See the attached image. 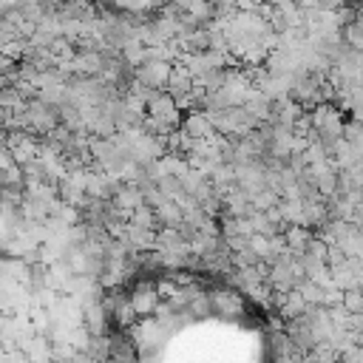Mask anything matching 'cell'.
Returning <instances> with one entry per match:
<instances>
[{
    "label": "cell",
    "instance_id": "cell-1",
    "mask_svg": "<svg viewBox=\"0 0 363 363\" xmlns=\"http://www.w3.org/2000/svg\"><path fill=\"white\" fill-rule=\"evenodd\" d=\"M170 74H173L170 60H145L142 65L133 68V79H139L147 88H162V91H167Z\"/></svg>",
    "mask_w": 363,
    "mask_h": 363
},
{
    "label": "cell",
    "instance_id": "cell-2",
    "mask_svg": "<svg viewBox=\"0 0 363 363\" xmlns=\"http://www.w3.org/2000/svg\"><path fill=\"white\" fill-rule=\"evenodd\" d=\"M182 128H184L193 139H210V136H216V133H218V130H216V125L210 122L207 111H190V113L182 119Z\"/></svg>",
    "mask_w": 363,
    "mask_h": 363
},
{
    "label": "cell",
    "instance_id": "cell-3",
    "mask_svg": "<svg viewBox=\"0 0 363 363\" xmlns=\"http://www.w3.org/2000/svg\"><path fill=\"white\" fill-rule=\"evenodd\" d=\"M159 292L156 289H142V292H133L130 295V303H133V309H136V315H150V312H159Z\"/></svg>",
    "mask_w": 363,
    "mask_h": 363
},
{
    "label": "cell",
    "instance_id": "cell-4",
    "mask_svg": "<svg viewBox=\"0 0 363 363\" xmlns=\"http://www.w3.org/2000/svg\"><path fill=\"white\" fill-rule=\"evenodd\" d=\"M145 43L139 40V37H130L125 45H122V57H125V62L130 65V68H136V65H142L145 62Z\"/></svg>",
    "mask_w": 363,
    "mask_h": 363
},
{
    "label": "cell",
    "instance_id": "cell-5",
    "mask_svg": "<svg viewBox=\"0 0 363 363\" xmlns=\"http://www.w3.org/2000/svg\"><path fill=\"white\" fill-rule=\"evenodd\" d=\"M343 306H346L349 312H363V289H357V286L346 289V292H343Z\"/></svg>",
    "mask_w": 363,
    "mask_h": 363
},
{
    "label": "cell",
    "instance_id": "cell-6",
    "mask_svg": "<svg viewBox=\"0 0 363 363\" xmlns=\"http://www.w3.org/2000/svg\"><path fill=\"white\" fill-rule=\"evenodd\" d=\"M343 133H346V139L363 153V122L357 119V122H352V125H343Z\"/></svg>",
    "mask_w": 363,
    "mask_h": 363
},
{
    "label": "cell",
    "instance_id": "cell-7",
    "mask_svg": "<svg viewBox=\"0 0 363 363\" xmlns=\"http://www.w3.org/2000/svg\"><path fill=\"white\" fill-rule=\"evenodd\" d=\"M190 312H193V315H204V312H210V301H207L204 295H193V301H190Z\"/></svg>",
    "mask_w": 363,
    "mask_h": 363
}]
</instances>
